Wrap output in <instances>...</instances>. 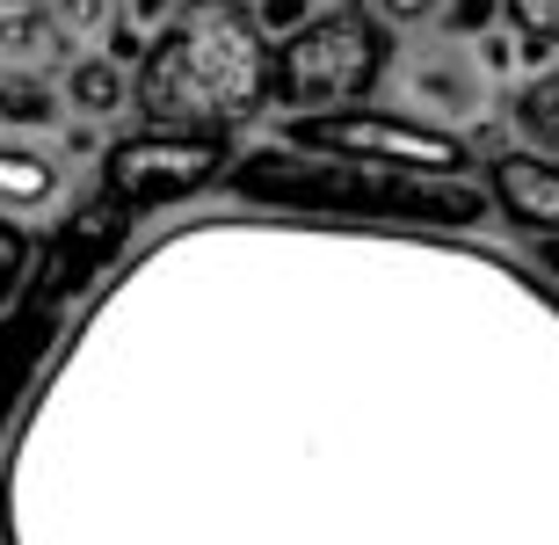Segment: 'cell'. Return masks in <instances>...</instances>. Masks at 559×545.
<instances>
[{
  "instance_id": "6da1fadb",
  "label": "cell",
  "mask_w": 559,
  "mask_h": 545,
  "mask_svg": "<svg viewBox=\"0 0 559 545\" xmlns=\"http://www.w3.org/2000/svg\"><path fill=\"white\" fill-rule=\"evenodd\" d=\"M153 131H218L262 109L270 95V37L248 0H182L167 29H153L131 73Z\"/></svg>"
},
{
  "instance_id": "7a4b0ae2",
  "label": "cell",
  "mask_w": 559,
  "mask_h": 545,
  "mask_svg": "<svg viewBox=\"0 0 559 545\" xmlns=\"http://www.w3.org/2000/svg\"><path fill=\"white\" fill-rule=\"evenodd\" d=\"M233 197L248 204H290V211H334V218H393V226H479L487 189L429 182V175H385V168H349V161H312L290 146H254L226 161Z\"/></svg>"
},
{
  "instance_id": "3957f363",
  "label": "cell",
  "mask_w": 559,
  "mask_h": 545,
  "mask_svg": "<svg viewBox=\"0 0 559 545\" xmlns=\"http://www.w3.org/2000/svg\"><path fill=\"white\" fill-rule=\"evenodd\" d=\"M124 233H131V218L109 204L103 189H95V197H87V204L59 226V240H51V248H37V262H29V284H22L15 306L0 313V422H8V407L22 400L29 371L44 364V349L59 342L66 298H73L87 276H95L109 254H117V240H124Z\"/></svg>"
},
{
  "instance_id": "277c9868",
  "label": "cell",
  "mask_w": 559,
  "mask_h": 545,
  "mask_svg": "<svg viewBox=\"0 0 559 545\" xmlns=\"http://www.w3.org/2000/svg\"><path fill=\"white\" fill-rule=\"evenodd\" d=\"M385 66H393V29L371 8H334L270 44V95L298 117H328L364 103L385 81Z\"/></svg>"
},
{
  "instance_id": "5b68a950",
  "label": "cell",
  "mask_w": 559,
  "mask_h": 545,
  "mask_svg": "<svg viewBox=\"0 0 559 545\" xmlns=\"http://www.w3.org/2000/svg\"><path fill=\"white\" fill-rule=\"evenodd\" d=\"M276 146L312 153V161H349V168H385V175H429V182H457L473 168L465 139L429 125H407L393 109H328V117H290Z\"/></svg>"
},
{
  "instance_id": "8992f818",
  "label": "cell",
  "mask_w": 559,
  "mask_h": 545,
  "mask_svg": "<svg viewBox=\"0 0 559 545\" xmlns=\"http://www.w3.org/2000/svg\"><path fill=\"white\" fill-rule=\"evenodd\" d=\"M218 175H226V139H211V131H139V139L103 146V197L124 218L189 204Z\"/></svg>"
},
{
  "instance_id": "52a82bcc",
  "label": "cell",
  "mask_w": 559,
  "mask_h": 545,
  "mask_svg": "<svg viewBox=\"0 0 559 545\" xmlns=\"http://www.w3.org/2000/svg\"><path fill=\"white\" fill-rule=\"evenodd\" d=\"M385 73H393V87H400L393 117L429 125V131H451V139L465 125H479L487 103H495V73H487V59H479V44L443 37V29H421Z\"/></svg>"
},
{
  "instance_id": "ba28073f",
  "label": "cell",
  "mask_w": 559,
  "mask_h": 545,
  "mask_svg": "<svg viewBox=\"0 0 559 545\" xmlns=\"http://www.w3.org/2000/svg\"><path fill=\"white\" fill-rule=\"evenodd\" d=\"M66 204V161L37 139H0V218H44Z\"/></svg>"
},
{
  "instance_id": "9c48e42d",
  "label": "cell",
  "mask_w": 559,
  "mask_h": 545,
  "mask_svg": "<svg viewBox=\"0 0 559 545\" xmlns=\"http://www.w3.org/2000/svg\"><path fill=\"white\" fill-rule=\"evenodd\" d=\"M487 189H495V204L516 218V226L545 233L559 240V161H531V153H501L495 168H487Z\"/></svg>"
},
{
  "instance_id": "30bf717a",
  "label": "cell",
  "mask_w": 559,
  "mask_h": 545,
  "mask_svg": "<svg viewBox=\"0 0 559 545\" xmlns=\"http://www.w3.org/2000/svg\"><path fill=\"white\" fill-rule=\"evenodd\" d=\"M59 103L73 125H117L131 109V66H117L109 51H81V59L59 66Z\"/></svg>"
},
{
  "instance_id": "8fae6325",
  "label": "cell",
  "mask_w": 559,
  "mask_h": 545,
  "mask_svg": "<svg viewBox=\"0 0 559 545\" xmlns=\"http://www.w3.org/2000/svg\"><path fill=\"white\" fill-rule=\"evenodd\" d=\"M59 125H66L59 73L51 66H0V139H37Z\"/></svg>"
},
{
  "instance_id": "7c38bea8",
  "label": "cell",
  "mask_w": 559,
  "mask_h": 545,
  "mask_svg": "<svg viewBox=\"0 0 559 545\" xmlns=\"http://www.w3.org/2000/svg\"><path fill=\"white\" fill-rule=\"evenodd\" d=\"M509 131L523 139L531 161H559V59L531 66V73L509 87Z\"/></svg>"
},
{
  "instance_id": "4fadbf2b",
  "label": "cell",
  "mask_w": 559,
  "mask_h": 545,
  "mask_svg": "<svg viewBox=\"0 0 559 545\" xmlns=\"http://www.w3.org/2000/svg\"><path fill=\"white\" fill-rule=\"evenodd\" d=\"M0 66H66V44L44 22V0H0Z\"/></svg>"
},
{
  "instance_id": "5bb4252c",
  "label": "cell",
  "mask_w": 559,
  "mask_h": 545,
  "mask_svg": "<svg viewBox=\"0 0 559 545\" xmlns=\"http://www.w3.org/2000/svg\"><path fill=\"white\" fill-rule=\"evenodd\" d=\"M44 22H51V37L66 44V59H81V51H103L109 44L117 0H44Z\"/></svg>"
},
{
  "instance_id": "9a60e30c",
  "label": "cell",
  "mask_w": 559,
  "mask_h": 545,
  "mask_svg": "<svg viewBox=\"0 0 559 545\" xmlns=\"http://www.w3.org/2000/svg\"><path fill=\"white\" fill-rule=\"evenodd\" d=\"M501 22L531 51V66H545L559 51V0H501Z\"/></svg>"
},
{
  "instance_id": "2e32d148",
  "label": "cell",
  "mask_w": 559,
  "mask_h": 545,
  "mask_svg": "<svg viewBox=\"0 0 559 545\" xmlns=\"http://www.w3.org/2000/svg\"><path fill=\"white\" fill-rule=\"evenodd\" d=\"M29 262H37V233L15 226V218H0V313H8L15 292L29 284Z\"/></svg>"
},
{
  "instance_id": "e0dca14e",
  "label": "cell",
  "mask_w": 559,
  "mask_h": 545,
  "mask_svg": "<svg viewBox=\"0 0 559 545\" xmlns=\"http://www.w3.org/2000/svg\"><path fill=\"white\" fill-rule=\"evenodd\" d=\"M371 15L393 29V37H421L443 22V0H371Z\"/></svg>"
},
{
  "instance_id": "ac0fdd59",
  "label": "cell",
  "mask_w": 559,
  "mask_h": 545,
  "mask_svg": "<svg viewBox=\"0 0 559 545\" xmlns=\"http://www.w3.org/2000/svg\"><path fill=\"white\" fill-rule=\"evenodd\" d=\"M495 22H501V0H443V22H436V29H443V37H465V44H473V29L487 37Z\"/></svg>"
},
{
  "instance_id": "d6986e66",
  "label": "cell",
  "mask_w": 559,
  "mask_h": 545,
  "mask_svg": "<svg viewBox=\"0 0 559 545\" xmlns=\"http://www.w3.org/2000/svg\"><path fill=\"white\" fill-rule=\"evenodd\" d=\"M248 15H254V29H262V37H290L312 8H306V0H248Z\"/></svg>"
},
{
  "instance_id": "ffe728a7",
  "label": "cell",
  "mask_w": 559,
  "mask_h": 545,
  "mask_svg": "<svg viewBox=\"0 0 559 545\" xmlns=\"http://www.w3.org/2000/svg\"><path fill=\"white\" fill-rule=\"evenodd\" d=\"M312 15H334V8H364V0H306Z\"/></svg>"
},
{
  "instance_id": "44dd1931",
  "label": "cell",
  "mask_w": 559,
  "mask_h": 545,
  "mask_svg": "<svg viewBox=\"0 0 559 545\" xmlns=\"http://www.w3.org/2000/svg\"><path fill=\"white\" fill-rule=\"evenodd\" d=\"M545 270H552V276H559V240H545Z\"/></svg>"
}]
</instances>
